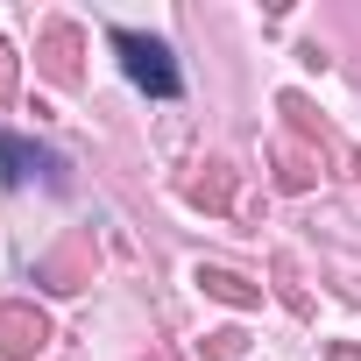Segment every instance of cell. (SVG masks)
<instances>
[{"mask_svg": "<svg viewBox=\"0 0 361 361\" xmlns=\"http://www.w3.org/2000/svg\"><path fill=\"white\" fill-rule=\"evenodd\" d=\"M276 185H283V192H312V185H319V149L276 142Z\"/></svg>", "mask_w": 361, "mask_h": 361, "instance_id": "6", "label": "cell"}, {"mask_svg": "<svg viewBox=\"0 0 361 361\" xmlns=\"http://www.w3.org/2000/svg\"><path fill=\"white\" fill-rule=\"evenodd\" d=\"M276 114L290 121V135H298V142H312V149H326V121L312 114V99H305V92H283V99H276Z\"/></svg>", "mask_w": 361, "mask_h": 361, "instance_id": "7", "label": "cell"}, {"mask_svg": "<svg viewBox=\"0 0 361 361\" xmlns=\"http://www.w3.org/2000/svg\"><path fill=\"white\" fill-rule=\"evenodd\" d=\"M114 50L128 57V78L135 85H149V92H177V71H170V57H163V43H149V36H114Z\"/></svg>", "mask_w": 361, "mask_h": 361, "instance_id": "3", "label": "cell"}, {"mask_svg": "<svg viewBox=\"0 0 361 361\" xmlns=\"http://www.w3.org/2000/svg\"><path fill=\"white\" fill-rule=\"evenodd\" d=\"M326 361H361V347H354V340H333V347H326Z\"/></svg>", "mask_w": 361, "mask_h": 361, "instance_id": "11", "label": "cell"}, {"mask_svg": "<svg viewBox=\"0 0 361 361\" xmlns=\"http://www.w3.org/2000/svg\"><path fill=\"white\" fill-rule=\"evenodd\" d=\"M199 290H206V298H220V305H234V312H255V305H262V283H248L241 269H220V262H206V269H199Z\"/></svg>", "mask_w": 361, "mask_h": 361, "instance_id": "5", "label": "cell"}, {"mask_svg": "<svg viewBox=\"0 0 361 361\" xmlns=\"http://www.w3.org/2000/svg\"><path fill=\"white\" fill-rule=\"evenodd\" d=\"M276 283H283V305H290V312H312V298L298 290V262H290V255H276Z\"/></svg>", "mask_w": 361, "mask_h": 361, "instance_id": "9", "label": "cell"}, {"mask_svg": "<svg viewBox=\"0 0 361 361\" xmlns=\"http://www.w3.org/2000/svg\"><path fill=\"white\" fill-rule=\"evenodd\" d=\"M354 177H361V156H354Z\"/></svg>", "mask_w": 361, "mask_h": 361, "instance_id": "12", "label": "cell"}, {"mask_svg": "<svg viewBox=\"0 0 361 361\" xmlns=\"http://www.w3.org/2000/svg\"><path fill=\"white\" fill-rule=\"evenodd\" d=\"M36 57H43V71L57 78V85H78L85 78V36H78V22H50L43 36H36Z\"/></svg>", "mask_w": 361, "mask_h": 361, "instance_id": "2", "label": "cell"}, {"mask_svg": "<svg viewBox=\"0 0 361 361\" xmlns=\"http://www.w3.org/2000/svg\"><path fill=\"white\" fill-rule=\"evenodd\" d=\"M50 347V319L36 312V305H0V361H29V354H43Z\"/></svg>", "mask_w": 361, "mask_h": 361, "instance_id": "1", "label": "cell"}, {"mask_svg": "<svg viewBox=\"0 0 361 361\" xmlns=\"http://www.w3.org/2000/svg\"><path fill=\"white\" fill-rule=\"evenodd\" d=\"M185 199H192L199 213H227V206H234V163H227V156L199 163V177L185 185Z\"/></svg>", "mask_w": 361, "mask_h": 361, "instance_id": "4", "label": "cell"}, {"mask_svg": "<svg viewBox=\"0 0 361 361\" xmlns=\"http://www.w3.org/2000/svg\"><path fill=\"white\" fill-rule=\"evenodd\" d=\"M15 85H22V57H15V43H0V106L15 99Z\"/></svg>", "mask_w": 361, "mask_h": 361, "instance_id": "10", "label": "cell"}, {"mask_svg": "<svg viewBox=\"0 0 361 361\" xmlns=\"http://www.w3.org/2000/svg\"><path fill=\"white\" fill-rule=\"evenodd\" d=\"M241 347H248V333H241V326H213V333H206V354H213V361H234Z\"/></svg>", "mask_w": 361, "mask_h": 361, "instance_id": "8", "label": "cell"}]
</instances>
